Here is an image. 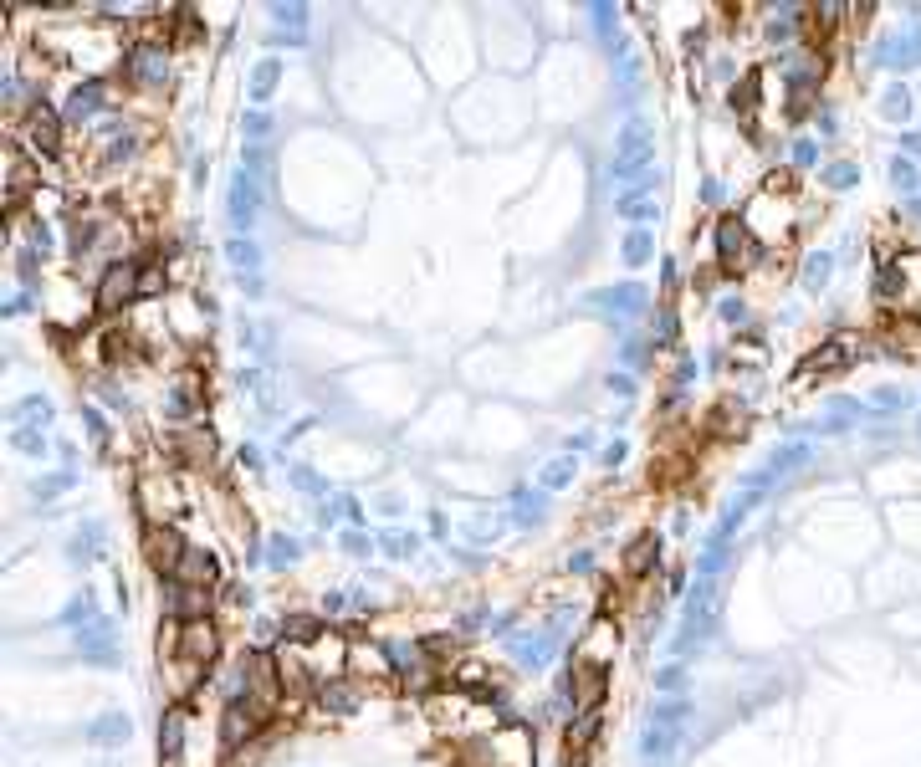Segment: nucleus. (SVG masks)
<instances>
[{"label":"nucleus","mask_w":921,"mask_h":767,"mask_svg":"<svg viewBox=\"0 0 921 767\" xmlns=\"http://www.w3.org/2000/svg\"><path fill=\"white\" fill-rule=\"evenodd\" d=\"M215 655H221V635H215L210 614L205 619H169V635L159 640V665H164V681L174 696H190L210 675Z\"/></svg>","instance_id":"f257e3e1"},{"label":"nucleus","mask_w":921,"mask_h":767,"mask_svg":"<svg viewBox=\"0 0 921 767\" xmlns=\"http://www.w3.org/2000/svg\"><path fill=\"white\" fill-rule=\"evenodd\" d=\"M742 225L753 231V241H758V246L794 241V225H799V210H794V179H788V174H773L768 185L748 200V210H742Z\"/></svg>","instance_id":"f03ea898"},{"label":"nucleus","mask_w":921,"mask_h":767,"mask_svg":"<svg viewBox=\"0 0 921 767\" xmlns=\"http://www.w3.org/2000/svg\"><path fill=\"white\" fill-rule=\"evenodd\" d=\"M430 721L441 727L456 747H466V742H476V737H487V732H497L502 721L481 706L471 691H441V696H430Z\"/></svg>","instance_id":"7ed1b4c3"},{"label":"nucleus","mask_w":921,"mask_h":767,"mask_svg":"<svg viewBox=\"0 0 921 767\" xmlns=\"http://www.w3.org/2000/svg\"><path fill=\"white\" fill-rule=\"evenodd\" d=\"M466 767H533V737L522 727H497L461 747Z\"/></svg>","instance_id":"20e7f679"},{"label":"nucleus","mask_w":921,"mask_h":767,"mask_svg":"<svg viewBox=\"0 0 921 767\" xmlns=\"http://www.w3.org/2000/svg\"><path fill=\"white\" fill-rule=\"evenodd\" d=\"M881 302L901 318H921V251H901L881 266Z\"/></svg>","instance_id":"39448f33"},{"label":"nucleus","mask_w":921,"mask_h":767,"mask_svg":"<svg viewBox=\"0 0 921 767\" xmlns=\"http://www.w3.org/2000/svg\"><path fill=\"white\" fill-rule=\"evenodd\" d=\"M11 149L31 154L36 164L41 159H57L62 154V113H52L47 103H31L26 118L11 123Z\"/></svg>","instance_id":"423d86ee"},{"label":"nucleus","mask_w":921,"mask_h":767,"mask_svg":"<svg viewBox=\"0 0 921 767\" xmlns=\"http://www.w3.org/2000/svg\"><path fill=\"white\" fill-rule=\"evenodd\" d=\"M144 272H149V266L134 261V256L108 261V272H103V282H98L93 307L103 312V318H118L123 307H139V302H144Z\"/></svg>","instance_id":"0eeeda50"},{"label":"nucleus","mask_w":921,"mask_h":767,"mask_svg":"<svg viewBox=\"0 0 921 767\" xmlns=\"http://www.w3.org/2000/svg\"><path fill=\"white\" fill-rule=\"evenodd\" d=\"M139 512L149 517V527H174V517L185 512V491L174 471H144L139 476Z\"/></svg>","instance_id":"6e6552de"},{"label":"nucleus","mask_w":921,"mask_h":767,"mask_svg":"<svg viewBox=\"0 0 921 767\" xmlns=\"http://www.w3.org/2000/svg\"><path fill=\"white\" fill-rule=\"evenodd\" d=\"M614 650H620V629H614L609 619H594L584 635H579L568 670H599V675H609L614 670Z\"/></svg>","instance_id":"1a4fd4ad"},{"label":"nucleus","mask_w":921,"mask_h":767,"mask_svg":"<svg viewBox=\"0 0 921 767\" xmlns=\"http://www.w3.org/2000/svg\"><path fill=\"white\" fill-rule=\"evenodd\" d=\"M860 348H865V338H855V333H840V338H829L819 353H809L804 364H799V374H794V384H809V379H829V374H840L845 364H855L860 358Z\"/></svg>","instance_id":"9d476101"},{"label":"nucleus","mask_w":921,"mask_h":767,"mask_svg":"<svg viewBox=\"0 0 921 767\" xmlns=\"http://www.w3.org/2000/svg\"><path fill=\"white\" fill-rule=\"evenodd\" d=\"M272 716H277L272 706H261V701H251V696H231V706H226V716H221V737H226V747L251 742Z\"/></svg>","instance_id":"9b49d317"},{"label":"nucleus","mask_w":921,"mask_h":767,"mask_svg":"<svg viewBox=\"0 0 921 767\" xmlns=\"http://www.w3.org/2000/svg\"><path fill=\"white\" fill-rule=\"evenodd\" d=\"M717 256H722L727 272H748V266H753L758 241H753L748 225H742V215H727V220L717 225Z\"/></svg>","instance_id":"f8f14e48"},{"label":"nucleus","mask_w":921,"mask_h":767,"mask_svg":"<svg viewBox=\"0 0 921 767\" xmlns=\"http://www.w3.org/2000/svg\"><path fill=\"white\" fill-rule=\"evenodd\" d=\"M185 553H190V543L174 527H144V558H149L154 573L174 578V573H180V563H185Z\"/></svg>","instance_id":"ddd939ff"},{"label":"nucleus","mask_w":921,"mask_h":767,"mask_svg":"<svg viewBox=\"0 0 921 767\" xmlns=\"http://www.w3.org/2000/svg\"><path fill=\"white\" fill-rule=\"evenodd\" d=\"M36 179H41V164H31L21 149H11V174H6V210H11V220L21 215L26 195L36 190Z\"/></svg>","instance_id":"4468645a"},{"label":"nucleus","mask_w":921,"mask_h":767,"mask_svg":"<svg viewBox=\"0 0 921 767\" xmlns=\"http://www.w3.org/2000/svg\"><path fill=\"white\" fill-rule=\"evenodd\" d=\"M169 583H174V589H200V594H210V589H215V558L200 553V548H190L185 563H180V573H174Z\"/></svg>","instance_id":"2eb2a0df"},{"label":"nucleus","mask_w":921,"mask_h":767,"mask_svg":"<svg viewBox=\"0 0 921 767\" xmlns=\"http://www.w3.org/2000/svg\"><path fill=\"white\" fill-rule=\"evenodd\" d=\"M650 558H655V537H640V543L630 548V558H625V573H645Z\"/></svg>","instance_id":"dca6fc26"}]
</instances>
